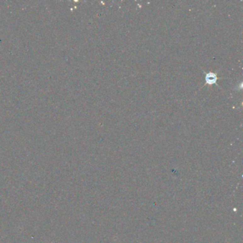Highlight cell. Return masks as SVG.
<instances>
[{
  "instance_id": "obj_1",
  "label": "cell",
  "mask_w": 243,
  "mask_h": 243,
  "mask_svg": "<svg viewBox=\"0 0 243 243\" xmlns=\"http://www.w3.org/2000/svg\"><path fill=\"white\" fill-rule=\"evenodd\" d=\"M206 84H210V85H212V84H217V81H218V76L217 74L215 73H212V72H209L207 73L206 74ZM218 85V84H217Z\"/></svg>"
}]
</instances>
